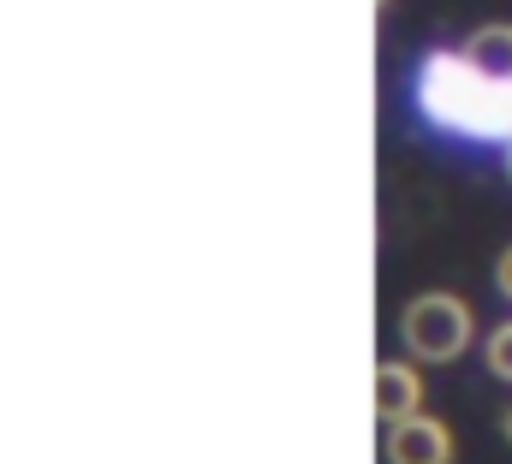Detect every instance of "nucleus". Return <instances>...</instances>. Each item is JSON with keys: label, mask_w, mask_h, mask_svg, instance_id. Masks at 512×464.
Listing matches in <instances>:
<instances>
[{"label": "nucleus", "mask_w": 512, "mask_h": 464, "mask_svg": "<svg viewBox=\"0 0 512 464\" xmlns=\"http://www.w3.org/2000/svg\"><path fill=\"white\" fill-rule=\"evenodd\" d=\"M387 464H453V435L435 417H399L387 423Z\"/></svg>", "instance_id": "7ed1b4c3"}, {"label": "nucleus", "mask_w": 512, "mask_h": 464, "mask_svg": "<svg viewBox=\"0 0 512 464\" xmlns=\"http://www.w3.org/2000/svg\"><path fill=\"white\" fill-rule=\"evenodd\" d=\"M495 286H501V292L512 298V244L501 250V262H495Z\"/></svg>", "instance_id": "0eeeda50"}, {"label": "nucleus", "mask_w": 512, "mask_h": 464, "mask_svg": "<svg viewBox=\"0 0 512 464\" xmlns=\"http://www.w3.org/2000/svg\"><path fill=\"white\" fill-rule=\"evenodd\" d=\"M507 173H512V143H507Z\"/></svg>", "instance_id": "1a4fd4ad"}, {"label": "nucleus", "mask_w": 512, "mask_h": 464, "mask_svg": "<svg viewBox=\"0 0 512 464\" xmlns=\"http://www.w3.org/2000/svg\"><path fill=\"white\" fill-rule=\"evenodd\" d=\"M417 405H423L417 369L399 363V357L376 363V417H382V423H399V417H417Z\"/></svg>", "instance_id": "20e7f679"}, {"label": "nucleus", "mask_w": 512, "mask_h": 464, "mask_svg": "<svg viewBox=\"0 0 512 464\" xmlns=\"http://www.w3.org/2000/svg\"><path fill=\"white\" fill-rule=\"evenodd\" d=\"M399 334H405V351H411V357H423V363H453L459 351L471 346L477 322H471V304H465V298H453V292H417V298L405 304Z\"/></svg>", "instance_id": "f03ea898"}, {"label": "nucleus", "mask_w": 512, "mask_h": 464, "mask_svg": "<svg viewBox=\"0 0 512 464\" xmlns=\"http://www.w3.org/2000/svg\"><path fill=\"white\" fill-rule=\"evenodd\" d=\"M483 363H489L495 381H512V322H501V328L483 340Z\"/></svg>", "instance_id": "423d86ee"}, {"label": "nucleus", "mask_w": 512, "mask_h": 464, "mask_svg": "<svg viewBox=\"0 0 512 464\" xmlns=\"http://www.w3.org/2000/svg\"><path fill=\"white\" fill-rule=\"evenodd\" d=\"M501 435H507V441H512V411H507V423H501Z\"/></svg>", "instance_id": "6e6552de"}, {"label": "nucleus", "mask_w": 512, "mask_h": 464, "mask_svg": "<svg viewBox=\"0 0 512 464\" xmlns=\"http://www.w3.org/2000/svg\"><path fill=\"white\" fill-rule=\"evenodd\" d=\"M465 60H471L483 78L512 84V24H483V30H471V36H465Z\"/></svg>", "instance_id": "39448f33"}, {"label": "nucleus", "mask_w": 512, "mask_h": 464, "mask_svg": "<svg viewBox=\"0 0 512 464\" xmlns=\"http://www.w3.org/2000/svg\"><path fill=\"white\" fill-rule=\"evenodd\" d=\"M417 108L447 125V131H471V137H512V84L483 78L465 48H435L417 66Z\"/></svg>", "instance_id": "f257e3e1"}]
</instances>
